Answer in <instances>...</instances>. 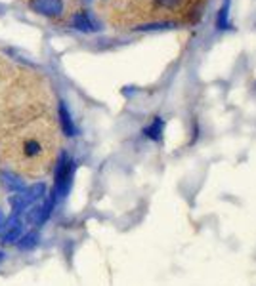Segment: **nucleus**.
<instances>
[{
	"mask_svg": "<svg viewBox=\"0 0 256 286\" xmlns=\"http://www.w3.org/2000/svg\"><path fill=\"white\" fill-rule=\"evenodd\" d=\"M60 151L54 95L44 78L0 57V162L23 178H42Z\"/></svg>",
	"mask_w": 256,
	"mask_h": 286,
	"instance_id": "nucleus-1",
	"label": "nucleus"
},
{
	"mask_svg": "<svg viewBox=\"0 0 256 286\" xmlns=\"http://www.w3.org/2000/svg\"><path fill=\"white\" fill-rule=\"evenodd\" d=\"M208 0H109L102 4L106 19L115 27L166 29L195 23Z\"/></svg>",
	"mask_w": 256,
	"mask_h": 286,
	"instance_id": "nucleus-2",
	"label": "nucleus"
},
{
	"mask_svg": "<svg viewBox=\"0 0 256 286\" xmlns=\"http://www.w3.org/2000/svg\"><path fill=\"white\" fill-rule=\"evenodd\" d=\"M32 10L46 17H62L64 15V2L62 0H31Z\"/></svg>",
	"mask_w": 256,
	"mask_h": 286,
	"instance_id": "nucleus-3",
	"label": "nucleus"
},
{
	"mask_svg": "<svg viewBox=\"0 0 256 286\" xmlns=\"http://www.w3.org/2000/svg\"><path fill=\"white\" fill-rule=\"evenodd\" d=\"M71 178H73V160L69 157H62V162H60V170H58V180H56V191L64 197L67 189H69V183H71Z\"/></svg>",
	"mask_w": 256,
	"mask_h": 286,
	"instance_id": "nucleus-4",
	"label": "nucleus"
},
{
	"mask_svg": "<svg viewBox=\"0 0 256 286\" xmlns=\"http://www.w3.org/2000/svg\"><path fill=\"white\" fill-rule=\"evenodd\" d=\"M60 122H62V130L67 136H75V126H73V120L69 117V111H67L65 103L60 105Z\"/></svg>",
	"mask_w": 256,
	"mask_h": 286,
	"instance_id": "nucleus-5",
	"label": "nucleus"
},
{
	"mask_svg": "<svg viewBox=\"0 0 256 286\" xmlns=\"http://www.w3.org/2000/svg\"><path fill=\"white\" fill-rule=\"evenodd\" d=\"M73 25H75L78 31H84V32L96 31L98 29L96 25L88 19V15H86V13H76L75 17H73Z\"/></svg>",
	"mask_w": 256,
	"mask_h": 286,
	"instance_id": "nucleus-6",
	"label": "nucleus"
},
{
	"mask_svg": "<svg viewBox=\"0 0 256 286\" xmlns=\"http://www.w3.org/2000/svg\"><path fill=\"white\" fill-rule=\"evenodd\" d=\"M144 134H146L148 138L155 139V141H159L160 134H162V120L157 117L155 120H153V122H151V126H148L146 130H144Z\"/></svg>",
	"mask_w": 256,
	"mask_h": 286,
	"instance_id": "nucleus-7",
	"label": "nucleus"
},
{
	"mask_svg": "<svg viewBox=\"0 0 256 286\" xmlns=\"http://www.w3.org/2000/svg\"><path fill=\"white\" fill-rule=\"evenodd\" d=\"M228 10H230V0H226L224 6H222V10L218 13V27L220 29H228Z\"/></svg>",
	"mask_w": 256,
	"mask_h": 286,
	"instance_id": "nucleus-8",
	"label": "nucleus"
},
{
	"mask_svg": "<svg viewBox=\"0 0 256 286\" xmlns=\"http://www.w3.org/2000/svg\"><path fill=\"white\" fill-rule=\"evenodd\" d=\"M44 193H46V185H44V183H36V185H32L31 187V191H29V195H27V197L34 201V199H40Z\"/></svg>",
	"mask_w": 256,
	"mask_h": 286,
	"instance_id": "nucleus-9",
	"label": "nucleus"
},
{
	"mask_svg": "<svg viewBox=\"0 0 256 286\" xmlns=\"http://www.w3.org/2000/svg\"><path fill=\"white\" fill-rule=\"evenodd\" d=\"M20 237H22V229H20V227H18V229L14 227V229H10V233L4 235L2 243H4V244H12V243H16V241H18Z\"/></svg>",
	"mask_w": 256,
	"mask_h": 286,
	"instance_id": "nucleus-10",
	"label": "nucleus"
},
{
	"mask_svg": "<svg viewBox=\"0 0 256 286\" xmlns=\"http://www.w3.org/2000/svg\"><path fill=\"white\" fill-rule=\"evenodd\" d=\"M34 241H36V235H27V237H23V239H22V243H20V248L27 250L29 246H34Z\"/></svg>",
	"mask_w": 256,
	"mask_h": 286,
	"instance_id": "nucleus-11",
	"label": "nucleus"
},
{
	"mask_svg": "<svg viewBox=\"0 0 256 286\" xmlns=\"http://www.w3.org/2000/svg\"><path fill=\"white\" fill-rule=\"evenodd\" d=\"M0 222H2V214H0Z\"/></svg>",
	"mask_w": 256,
	"mask_h": 286,
	"instance_id": "nucleus-12",
	"label": "nucleus"
},
{
	"mask_svg": "<svg viewBox=\"0 0 256 286\" xmlns=\"http://www.w3.org/2000/svg\"><path fill=\"white\" fill-rule=\"evenodd\" d=\"M0 258H2V252H0Z\"/></svg>",
	"mask_w": 256,
	"mask_h": 286,
	"instance_id": "nucleus-13",
	"label": "nucleus"
}]
</instances>
